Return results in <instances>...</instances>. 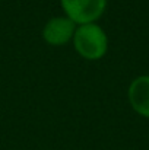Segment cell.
I'll list each match as a JSON object with an SVG mask.
<instances>
[{"mask_svg":"<svg viewBox=\"0 0 149 150\" xmlns=\"http://www.w3.org/2000/svg\"><path fill=\"white\" fill-rule=\"evenodd\" d=\"M72 42L76 52L88 61L101 60L108 51V37L97 22L78 25Z\"/></svg>","mask_w":149,"mask_h":150,"instance_id":"1","label":"cell"},{"mask_svg":"<svg viewBox=\"0 0 149 150\" xmlns=\"http://www.w3.org/2000/svg\"><path fill=\"white\" fill-rule=\"evenodd\" d=\"M76 23L69 19L66 15L64 16H54L43 28V40L51 45V47H63L69 44L73 40L75 31H76Z\"/></svg>","mask_w":149,"mask_h":150,"instance_id":"3","label":"cell"},{"mask_svg":"<svg viewBox=\"0 0 149 150\" xmlns=\"http://www.w3.org/2000/svg\"><path fill=\"white\" fill-rule=\"evenodd\" d=\"M129 103L136 114L149 118V74L138 76L127 89Z\"/></svg>","mask_w":149,"mask_h":150,"instance_id":"4","label":"cell"},{"mask_svg":"<svg viewBox=\"0 0 149 150\" xmlns=\"http://www.w3.org/2000/svg\"><path fill=\"white\" fill-rule=\"evenodd\" d=\"M60 4L76 25L95 23L107 9V0H60Z\"/></svg>","mask_w":149,"mask_h":150,"instance_id":"2","label":"cell"}]
</instances>
